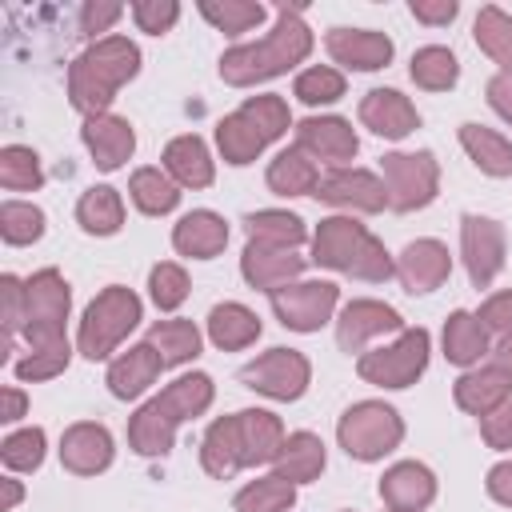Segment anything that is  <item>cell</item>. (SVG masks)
I'll list each match as a JSON object with an SVG mask.
<instances>
[{
  "instance_id": "cell-1",
  "label": "cell",
  "mask_w": 512,
  "mask_h": 512,
  "mask_svg": "<svg viewBox=\"0 0 512 512\" xmlns=\"http://www.w3.org/2000/svg\"><path fill=\"white\" fill-rule=\"evenodd\" d=\"M312 52V28L304 24L300 4H276V28L256 44H236L220 56V76L232 88H248L260 80H272L296 64H304Z\"/></svg>"
},
{
  "instance_id": "cell-2",
  "label": "cell",
  "mask_w": 512,
  "mask_h": 512,
  "mask_svg": "<svg viewBox=\"0 0 512 512\" xmlns=\"http://www.w3.org/2000/svg\"><path fill=\"white\" fill-rule=\"evenodd\" d=\"M140 72V48L128 36H104L88 44L68 68V100L76 112L104 116L116 92Z\"/></svg>"
},
{
  "instance_id": "cell-3",
  "label": "cell",
  "mask_w": 512,
  "mask_h": 512,
  "mask_svg": "<svg viewBox=\"0 0 512 512\" xmlns=\"http://www.w3.org/2000/svg\"><path fill=\"white\" fill-rule=\"evenodd\" d=\"M216 388L208 372H188L176 376L160 396H152L148 404H140V412L128 424V444L140 456H164L176 440V428L200 412H208Z\"/></svg>"
},
{
  "instance_id": "cell-4",
  "label": "cell",
  "mask_w": 512,
  "mask_h": 512,
  "mask_svg": "<svg viewBox=\"0 0 512 512\" xmlns=\"http://www.w3.org/2000/svg\"><path fill=\"white\" fill-rule=\"evenodd\" d=\"M312 260L320 268L380 284L388 276H396V264L388 256V248L352 216H328L320 220L316 236H312Z\"/></svg>"
},
{
  "instance_id": "cell-5",
  "label": "cell",
  "mask_w": 512,
  "mask_h": 512,
  "mask_svg": "<svg viewBox=\"0 0 512 512\" xmlns=\"http://www.w3.org/2000/svg\"><path fill=\"white\" fill-rule=\"evenodd\" d=\"M292 116H288V104L284 96L276 92H264V96H248L236 112H228L220 124H216V148L228 164L244 168L252 164L272 140H280L288 132Z\"/></svg>"
},
{
  "instance_id": "cell-6",
  "label": "cell",
  "mask_w": 512,
  "mask_h": 512,
  "mask_svg": "<svg viewBox=\"0 0 512 512\" xmlns=\"http://www.w3.org/2000/svg\"><path fill=\"white\" fill-rule=\"evenodd\" d=\"M140 324V296L124 284H108L80 316V332H76V348L88 360H108L120 340Z\"/></svg>"
},
{
  "instance_id": "cell-7",
  "label": "cell",
  "mask_w": 512,
  "mask_h": 512,
  "mask_svg": "<svg viewBox=\"0 0 512 512\" xmlns=\"http://www.w3.org/2000/svg\"><path fill=\"white\" fill-rule=\"evenodd\" d=\"M336 440L352 460H384L404 440V420L384 400H360L340 416Z\"/></svg>"
},
{
  "instance_id": "cell-8",
  "label": "cell",
  "mask_w": 512,
  "mask_h": 512,
  "mask_svg": "<svg viewBox=\"0 0 512 512\" xmlns=\"http://www.w3.org/2000/svg\"><path fill=\"white\" fill-rule=\"evenodd\" d=\"M428 352H432L428 332L424 328H404L392 344L364 352L356 360V372H360V380H368L376 388H408V384H416L424 376Z\"/></svg>"
},
{
  "instance_id": "cell-9",
  "label": "cell",
  "mask_w": 512,
  "mask_h": 512,
  "mask_svg": "<svg viewBox=\"0 0 512 512\" xmlns=\"http://www.w3.org/2000/svg\"><path fill=\"white\" fill-rule=\"evenodd\" d=\"M380 180L388 188V208L416 212L436 200L440 188V164L432 152H384L380 156Z\"/></svg>"
},
{
  "instance_id": "cell-10",
  "label": "cell",
  "mask_w": 512,
  "mask_h": 512,
  "mask_svg": "<svg viewBox=\"0 0 512 512\" xmlns=\"http://www.w3.org/2000/svg\"><path fill=\"white\" fill-rule=\"evenodd\" d=\"M28 296V316H24V340L28 348H48L64 340V320H68V280L56 268H40L32 280H24Z\"/></svg>"
},
{
  "instance_id": "cell-11",
  "label": "cell",
  "mask_w": 512,
  "mask_h": 512,
  "mask_svg": "<svg viewBox=\"0 0 512 512\" xmlns=\"http://www.w3.org/2000/svg\"><path fill=\"white\" fill-rule=\"evenodd\" d=\"M308 380H312V364L296 348H268L264 356L240 368V384L268 400H300L308 392Z\"/></svg>"
},
{
  "instance_id": "cell-12",
  "label": "cell",
  "mask_w": 512,
  "mask_h": 512,
  "mask_svg": "<svg viewBox=\"0 0 512 512\" xmlns=\"http://www.w3.org/2000/svg\"><path fill=\"white\" fill-rule=\"evenodd\" d=\"M340 288L332 280H300L272 292V312L292 332H320L336 312Z\"/></svg>"
},
{
  "instance_id": "cell-13",
  "label": "cell",
  "mask_w": 512,
  "mask_h": 512,
  "mask_svg": "<svg viewBox=\"0 0 512 512\" xmlns=\"http://www.w3.org/2000/svg\"><path fill=\"white\" fill-rule=\"evenodd\" d=\"M460 256L468 268L472 288H488L504 268V228L492 216L464 212L460 216Z\"/></svg>"
},
{
  "instance_id": "cell-14",
  "label": "cell",
  "mask_w": 512,
  "mask_h": 512,
  "mask_svg": "<svg viewBox=\"0 0 512 512\" xmlns=\"http://www.w3.org/2000/svg\"><path fill=\"white\" fill-rule=\"evenodd\" d=\"M312 196L320 204L348 208V212H384L388 208V188L368 168H328Z\"/></svg>"
},
{
  "instance_id": "cell-15",
  "label": "cell",
  "mask_w": 512,
  "mask_h": 512,
  "mask_svg": "<svg viewBox=\"0 0 512 512\" xmlns=\"http://www.w3.org/2000/svg\"><path fill=\"white\" fill-rule=\"evenodd\" d=\"M296 148L332 168H348V160L360 152V136L344 116H308L296 124Z\"/></svg>"
},
{
  "instance_id": "cell-16",
  "label": "cell",
  "mask_w": 512,
  "mask_h": 512,
  "mask_svg": "<svg viewBox=\"0 0 512 512\" xmlns=\"http://www.w3.org/2000/svg\"><path fill=\"white\" fill-rule=\"evenodd\" d=\"M384 332H404V320H400V312L392 304H384V300H348L340 308L336 344L344 352H360L364 356V348Z\"/></svg>"
},
{
  "instance_id": "cell-17",
  "label": "cell",
  "mask_w": 512,
  "mask_h": 512,
  "mask_svg": "<svg viewBox=\"0 0 512 512\" xmlns=\"http://www.w3.org/2000/svg\"><path fill=\"white\" fill-rule=\"evenodd\" d=\"M304 256L296 248H276V244H260V240H248L244 256H240V272L252 288L260 292H280L288 284H296V276L304 272Z\"/></svg>"
},
{
  "instance_id": "cell-18",
  "label": "cell",
  "mask_w": 512,
  "mask_h": 512,
  "mask_svg": "<svg viewBox=\"0 0 512 512\" xmlns=\"http://www.w3.org/2000/svg\"><path fill=\"white\" fill-rule=\"evenodd\" d=\"M452 276V256L440 240H412L404 244V252L396 256V280L404 284V292L424 296L432 288H440Z\"/></svg>"
},
{
  "instance_id": "cell-19",
  "label": "cell",
  "mask_w": 512,
  "mask_h": 512,
  "mask_svg": "<svg viewBox=\"0 0 512 512\" xmlns=\"http://www.w3.org/2000/svg\"><path fill=\"white\" fill-rule=\"evenodd\" d=\"M324 48L336 64L356 68V72H376L392 60V40L376 28H328Z\"/></svg>"
},
{
  "instance_id": "cell-20",
  "label": "cell",
  "mask_w": 512,
  "mask_h": 512,
  "mask_svg": "<svg viewBox=\"0 0 512 512\" xmlns=\"http://www.w3.org/2000/svg\"><path fill=\"white\" fill-rule=\"evenodd\" d=\"M360 124L384 140H404L408 132L420 128V112L412 108V100L396 88H372L360 100Z\"/></svg>"
},
{
  "instance_id": "cell-21",
  "label": "cell",
  "mask_w": 512,
  "mask_h": 512,
  "mask_svg": "<svg viewBox=\"0 0 512 512\" xmlns=\"http://www.w3.org/2000/svg\"><path fill=\"white\" fill-rule=\"evenodd\" d=\"M380 500L388 512H424L436 500V476L432 468L416 460H400L380 476Z\"/></svg>"
},
{
  "instance_id": "cell-22",
  "label": "cell",
  "mask_w": 512,
  "mask_h": 512,
  "mask_svg": "<svg viewBox=\"0 0 512 512\" xmlns=\"http://www.w3.org/2000/svg\"><path fill=\"white\" fill-rule=\"evenodd\" d=\"M60 464L76 476H96L112 464V432L104 424L80 420L72 428H64L60 436Z\"/></svg>"
},
{
  "instance_id": "cell-23",
  "label": "cell",
  "mask_w": 512,
  "mask_h": 512,
  "mask_svg": "<svg viewBox=\"0 0 512 512\" xmlns=\"http://www.w3.org/2000/svg\"><path fill=\"white\" fill-rule=\"evenodd\" d=\"M80 136H84V144H88V152H92V160H96L100 172H116V168L136 152V132H132V124H128L124 116H112V112L88 116L84 128H80Z\"/></svg>"
},
{
  "instance_id": "cell-24",
  "label": "cell",
  "mask_w": 512,
  "mask_h": 512,
  "mask_svg": "<svg viewBox=\"0 0 512 512\" xmlns=\"http://www.w3.org/2000/svg\"><path fill=\"white\" fill-rule=\"evenodd\" d=\"M164 372V360L160 352L144 340V344H132L128 352H120L112 364H108V392L116 400H136L140 392H148L156 384V376Z\"/></svg>"
},
{
  "instance_id": "cell-25",
  "label": "cell",
  "mask_w": 512,
  "mask_h": 512,
  "mask_svg": "<svg viewBox=\"0 0 512 512\" xmlns=\"http://www.w3.org/2000/svg\"><path fill=\"white\" fill-rule=\"evenodd\" d=\"M452 396H456V404H460L464 412L488 416L492 408H500L504 400H512V372H504V368H496V364H476V368H468V372L456 380Z\"/></svg>"
},
{
  "instance_id": "cell-26",
  "label": "cell",
  "mask_w": 512,
  "mask_h": 512,
  "mask_svg": "<svg viewBox=\"0 0 512 512\" xmlns=\"http://www.w3.org/2000/svg\"><path fill=\"white\" fill-rule=\"evenodd\" d=\"M224 244H228V224H224V216H216L208 208L180 216V224L172 228V248L192 260H212L224 252Z\"/></svg>"
},
{
  "instance_id": "cell-27",
  "label": "cell",
  "mask_w": 512,
  "mask_h": 512,
  "mask_svg": "<svg viewBox=\"0 0 512 512\" xmlns=\"http://www.w3.org/2000/svg\"><path fill=\"white\" fill-rule=\"evenodd\" d=\"M236 432H240V452H244V468L256 464H272L280 444H284V424L280 416L264 412V408H244L236 412Z\"/></svg>"
},
{
  "instance_id": "cell-28",
  "label": "cell",
  "mask_w": 512,
  "mask_h": 512,
  "mask_svg": "<svg viewBox=\"0 0 512 512\" xmlns=\"http://www.w3.org/2000/svg\"><path fill=\"white\" fill-rule=\"evenodd\" d=\"M164 172H168L180 188H208V184L216 180L208 144H204L196 132L168 140V148H164Z\"/></svg>"
},
{
  "instance_id": "cell-29",
  "label": "cell",
  "mask_w": 512,
  "mask_h": 512,
  "mask_svg": "<svg viewBox=\"0 0 512 512\" xmlns=\"http://www.w3.org/2000/svg\"><path fill=\"white\" fill-rule=\"evenodd\" d=\"M488 352H492V344H488V328L480 324V316L456 308V312L444 320V356H448V364H456V368H476Z\"/></svg>"
},
{
  "instance_id": "cell-30",
  "label": "cell",
  "mask_w": 512,
  "mask_h": 512,
  "mask_svg": "<svg viewBox=\"0 0 512 512\" xmlns=\"http://www.w3.org/2000/svg\"><path fill=\"white\" fill-rule=\"evenodd\" d=\"M200 464H204V472L216 476V480H232V476L244 468L240 432H236V412L208 424V432H204V440H200Z\"/></svg>"
},
{
  "instance_id": "cell-31",
  "label": "cell",
  "mask_w": 512,
  "mask_h": 512,
  "mask_svg": "<svg viewBox=\"0 0 512 512\" xmlns=\"http://www.w3.org/2000/svg\"><path fill=\"white\" fill-rule=\"evenodd\" d=\"M324 440L316 432H288L276 460H272V472L284 476L288 484H308L324 472Z\"/></svg>"
},
{
  "instance_id": "cell-32",
  "label": "cell",
  "mask_w": 512,
  "mask_h": 512,
  "mask_svg": "<svg viewBox=\"0 0 512 512\" xmlns=\"http://www.w3.org/2000/svg\"><path fill=\"white\" fill-rule=\"evenodd\" d=\"M208 340L224 352H240V348L260 340V320H256L252 308H244L236 300H224L208 312Z\"/></svg>"
},
{
  "instance_id": "cell-33",
  "label": "cell",
  "mask_w": 512,
  "mask_h": 512,
  "mask_svg": "<svg viewBox=\"0 0 512 512\" xmlns=\"http://www.w3.org/2000/svg\"><path fill=\"white\" fill-rule=\"evenodd\" d=\"M264 180H268V188L276 196H312L316 184H320V168H316V160L308 152H300L292 144V148L276 152V160L268 164V176Z\"/></svg>"
},
{
  "instance_id": "cell-34",
  "label": "cell",
  "mask_w": 512,
  "mask_h": 512,
  "mask_svg": "<svg viewBox=\"0 0 512 512\" xmlns=\"http://www.w3.org/2000/svg\"><path fill=\"white\" fill-rule=\"evenodd\" d=\"M460 144L484 176H512V144L500 132L484 124H460Z\"/></svg>"
},
{
  "instance_id": "cell-35",
  "label": "cell",
  "mask_w": 512,
  "mask_h": 512,
  "mask_svg": "<svg viewBox=\"0 0 512 512\" xmlns=\"http://www.w3.org/2000/svg\"><path fill=\"white\" fill-rule=\"evenodd\" d=\"M76 220H80V228L88 236H112V232H120V224H124V200H120V192L112 184L88 188L80 196V204H76Z\"/></svg>"
},
{
  "instance_id": "cell-36",
  "label": "cell",
  "mask_w": 512,
  "mask_h": 512,
  "mask_svg": "<svg viewBox=\"0 0 512 512\" xmlns=\"http://www.w3.org/2000/svg\"><path fill=\"white\" fill-rule=\"evenodd\" d=\"M128 196L144 216H168L180 204V184L160 168H136L128 180Z\"/></svg>"
},
{
  "instance_id": "cell-37",
  "label": "cell",
  "mask_w": 512,
  "mask_h": 512,
  "mask_svg": "<svg viewBox=\"0 0 512 512\" xmlns=\"http://www.w3.org/2000/svg\"><path fill=\"white\" fill-rule=\"evenodd\" d=\"M244 228H248V240H260V244H276V248H300L308 240V228L296 212H280V208H260V212H248L244 216Z\"/></svg>"
},
{
  "instance_id": "cell-38",
  "label": "cell",
  "mask_w": 512,
  "mask_h": 512,
  "mask_svg": "<svg viewBox=\"0 0 512 512\" xmlns=\"http://www.w3.org/2000/svg\"><path fill=\"white\" fill-rule=\"evenodd\" d=\"M148 344L160 352L164 368L188 364V360L200 356V328L192 320H156L148 328Z\"/></svg>"
},
{
  "instance_id": "cell-39",
  "label": "cell",
  "mask_w": 512,
  "mask_h": 512,
  "mask_svg": "<svg viewBox=\"0 0 512 512\" xmlns=\"http://www.w3.org/2000/svg\"><path fill=\"white\" fill-rule=\"evenodd\" d=\"M472 36H476L480 52L500 64V72H512V16H508L504 8L484 4V8L476 12Z\"/></svg>"
},
{
  "instance_id": "cell-40",
  "label": "cell",
  "mask_w": 512,
  "mask_h": 512,
  "mask_svg": "<svg viewBox=\"0 0 512 512\" xmlns=\"http://www.w3.org/2000/svg\"><path fill=\"white\" fill-rule=\"evenodd\" d=\"M408 76H412L416 88H424V92H448V88L460 80L456 52L444 48V44L416 48V52H412V68H408Z\"/></svg>"
},
{
  "instance_id": "cell-41",
  "label": "cell",
  "mask_w": 512,
  "mask_h": 512,
  "mask_svg": "<svg viewBox=\"0 0 512 512\" xmlns=\"http://www.w3.org/2000/svg\"><path fill=\"white\" fill-rule=\"evenodd\" d=\"M236 512H288L296 504V484H288L284 476H260L252 484H244L236 492Z\"/></svg>"
},
{
  "instance_id": "cell-42",
  "label": "cell",
  "mask_w": 512,
  "mask_h": 512,
  "mask_svg": "<svg viewBox=\"0 0 512 512\" xmlns=\"http://www.w3.org/2000/svg\"><path fill=\"white\" fill-rule=\"evenodd\" d=\"M200 16L216 24L224 36H244L268 16V8L256 0H200Z\"/></svg>"
},
{
  "instance_id": "cell-43",
  "label": "cell",
  "mask_w": 512,
  "mask_h": 512,
  "mask_svg": "<svg viewBox=\"0 0 512 512\" xmlns=\"http://www.w3.org/2000/svg\"><path fill=\"white\" fill-rule=\"evenodd\" d=\"M0 184L8 192H36L44 184V172H40V156L24 144H8L0 148Z\"/></svg>"
},
{
  "instance_id": "cell-44",
  "label": "cell",
  "mask_w": 512,
  "mask_h": 512,
  "mask_svg": "<svg viewBox=\"0 0 512 512\" xmlns=\"http://www.w3.org/2000/svg\"><path fill=\"white\" fill-rule=\"evenodd\" d=\"M0 236L12 248L36 244L44 236V212L36 204H24V200H4L0 204Z\"/></svg>"
},
{
  "instance_id": "cell-45",
  "label": "cell",
  "mask_w": 512,
  "mask_h": 512,
  "mask_svg": "<svg viewBox=\"0 0 512 512\" xmlns=\"http://www.w3.org/2000/svg\"><path fill=\"white\" fill-rule=\"evenodd\" d=\"M44 428H20L12 436H4L0 444V460L8 472H36L44 464Z\"/></svg>"
},
{
  "instance_id": "cell-46",
  "label": "cell",
  "mask_w": 512,
  "mask_h": 512,
  "mask_svg": "<svg viewBox=\"0 0 512 512\" xmlns=\"http://www.w3.org/2000/svg\"><path fill=\"white\" fill-rule=\"evenodd\" d=\"M292 92H296V100H304V104H332V100H340L344 96V76L336 72V68H328V64H316V68H304L300 76H296V84H292Z\"/></svg>"
},
{
  "instance_id": "cell-47",
  "label": "cell",
  "mask_w": 512,
  "mask_h": 512,
  "mask_svg": "<svg viewBox=\"0 0 512 512\" xmlns=\"http://www.w3.org/2000/svg\"><path fill=\"white\" fill-rule=\"evenodd\" d=\"M68 360H72V348H68V340H60V344H48V348H28V356H20L12 364V372L20 380H52L68 368Z\"/></svg>"
},
{
  "instance_id": "cell-48",
  "label": "cell",
  "mask_w": 512,
  "mask_h": 512,
  "mask_svg": "<svg viewBox=\"0 0 512 512\" xmlns=\"http://www.w3.org/2000/svg\"><path fill=\"white\" fill-rule=\"evenodd\" d=\"M148 292H152V300H156L160 312H172V308H180V304L188 300V272H184L180 264L164 260V264L152 268V276H148Z\"/></svg>"
},
{
  "instance_id": "cell-49",
  "label": "cell",
  "mask_w": 512,
  "mask_h": 512,
  "mask_svg": "<svg viewBox=\"0 0 512 512\" xmlns=\"http://www.w3.org/2000/svg\"><path fill=\"white\" fill-rule=\"evenodd\" d=\"M0 296H4V352L0 360H8L12 340L24 332V316H28V296H24V280H16L12 272L0 276Z\"/></svg>"
},
{
  "instance_id": "cell-50",
  "label": "cell",
  "mask_w": 512,
  "mask_h": 512,
  "mask_svg": "<svg viewBox=\"0 0 512 512\" xmlns=\"http://www.w3.org/2000/svg\"><path fill=\"white\" fill-rule=\"evenodd\" d=\"M132 20H136L140 32L160 36V32H168L180 20V4L176 0H136L132 4Z\"/></svg>"
},
{
  "instance_id": "cell-51",
  "label": "cell",
  "mask_w": 512,
  "mask_h": 512,
  "mask_svg": "<svg viewBox=\"0 0 512 512\" xmlns=\"http://www.w3.org/2000/svg\"><path fill=\"white\" fill-rule=\"evenodd\" d=\"M480 436L496 452H508L512 448V400H504L500 408H492L488 416H480Z\"/></svg>"
},
{
  "instance_id": "cell-52",
  "label": "cell",
  "mask_w": 512,
  "mask_h": 512,
  "mask_svg": "<svg viewBox=\"0 0 512 512\" xmlns=\"http://www.w3.org/2000/svg\"><path fill=\"white\" fill-rule=\"evenodd\" d=\"M480 324L488 328V336H508L512 332V288L508 292H496V296H488L484 304H480Z\"/></svg>"
},
{
  "instance_id": "cell-53",
  "label": "cell",
  "mask_w": 512,
  "mask_h": 512,
  "mask_svg": "<svg viewBox=\"0 0 512 512\" xmlns=\"http://www.w3.org/2000/svg\"><path fill=\"white\" fill-rule=\"evenodd\" d=\"M124 16V4H108V0H88L80 8V32L84 36H96V32H108L116 20Z\"/></svg>"
},
{
  "instance_id": "cell-54",
  "label": "cell",
  "mask_w": 512,
  "mask_h": 512,
  "mask_svg": "<svg viewBox=\"0 0 512 512\" xmlns=\"http://www.w3.org/2000/svg\"><path fill=\"white\" fill-rule=\"evenodd\" d=\"M408 12H412L420 24L440 28V24H452V20H456L460 4H456V0H412V4H408Z\"/></svg>"
},
{
  "instance_id": "cell-55",
  "label": "cell",
  "mask_w": 512,
  "mask_h": 512,
  "mask_svg": "<svg viewBox=\"0 0 512 512\" xmlns=\"http://www.w3.org/2000/svg\"><path fill=\"white\" fill-rule=\"evenodd\" d=\"M488 104L512 124V72H496L488 80Z\"/></svg>"
},
{
  "instance_id": "cell-56",
  "label": "cell",
  "mask_w": 512,
  "mask_h": 512,
  "mask_svg": "<svg viewBox=\"0 0 512 512\" xmlns=\"http://www.w3.org/2000/svg\"><path fill=\"white\" fill-rule=\"evenodd\" d=\"M488 496L496 504H508L512 508V460H500L492 472H488Z\"/></svg>"
},
{
  "instance_id": "cell-57",
  "label": "cell",
  "mask_w": 512,
  "mask_h": 512,
  "mask_svg": "<svg viewBox=\"0 0 512 512\" xmlns=\"http://www.w3.org/2000/svg\"><path fill=\"white\" fill-rule=\"evenodd\" d=\"M24 412H28V396L20 388H4V412H0V420L4 424H16Z\"/></svg>"
},
{
  "instance_id": "cell-58",
  "label": "cell",
  "mask_w": 512,
  "mask_h": 512,
  "mask_svg": "<svg viewBox=\"0 0 512 512\" xmlns=\"http://www.w3.org/2000/svg\"><path fill=\"white\" fill-rule=\"evenodd\" d=\"M488 356H492V364H496V368L512 372V332H508V336H500V340L492 344V352H488Z\"/></svg>"
},
{
  "instance_id": "cell-59",
  "label": "cell",
  "mask_w": 512,
  "mask_h": 512,
  "mask_svg": "<svg viewBox=\"0 0 512 512\" xmlns=\"http://www.w3.org/2000/svg\"><path fill=\"white\" fill-rule=\"evenodd\" d=\"M20 496H24V488H20V480H4V504H0V512H12L16 504H20Z\"/></svg>"
}]
</instances>
